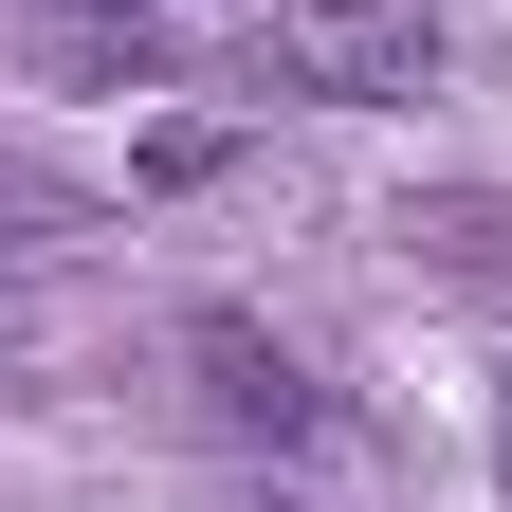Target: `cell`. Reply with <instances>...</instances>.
<instances>
[{"label": "cell", "mask_w": 512, "mask_h": 512, "mask_svg": "<svg viewBox=\"0 0 512 512\" xmlns=\"http://www.w3.org/2000/svg\"><path fill=\"white\" fill-rule=\"evenodd\" d=\"M183 366H202V421H220V439H275V458H293V439H330V384L256 330V311H202Z\"/></svg>", "instance_id": "7a4b0ae2"}, {"label": "cell", "mask_w": 512, "mask_h": 512, "mask_svg": "<svg viewBox=\"0 0 512 512\" xmlns=\"http://www.w3.org/2000/svg\"><path fill=\"white\" fill-rule=\"evenodd\" d=\"M74 19H165V0H74Z\"/></svg>", "instance_id": "5b68a950"}, {"label": "cell", "mask_w": 512, "mask_h": 512, "mask_svg": "<svg viewBox=\"0 0 512 512\" xmlns=\"http://www.w3.org/2000/svg\"><path fill=\"white\" fill-rule=\"evenodd\" d=\"M256 74H293L330 110H403L439 74V19L421 0H256Z\"/></svg>", "instance_id": "6da1fadb"}, {"label": "cell", "mask_w": 512, "mask_h": 512, "mask_svg": "<svg viewBox=\"0 0 512 512\" xmlns=\"http://www.w3.org/2000/svg\"><path fill=\"white\" fill-rule=\"evenodd\" d=\"M403 275H439V293L512 311V202H494V183H439V202H403Z\"/></svg>", "instance_id": "3957f363"}, {"label": "cell", "mask_w": 512, "mask_h": 512, "mask_svg": "<svg viewBox=\"0 0 512 512\" xmlns=\"http://www.w3.org/2000/svg\"><path fill=\"white\" fill-rule=\"evenodd\" d=\"M494 494H512V403H494Z\"/></svg>", "instance_id": "8992f818"}, {"label": "cell", "mask_w": 512, "mask_h": 512, "mask_svg": "<svg viewBox=\"0 0 512 512\" xmlns=\"http://www.w3.org/2000/svg\"><path fill=\"white\" fill-rule=\"evenodd\" d=\"M19 220H37V183H19V165H0V238H19Z\"/></svg>", "instance_id": "277c9868"}, {"label": "cell", "mask_w": 512, "mask_h": 512, "mask_svg": "<svg viewBox=\"0 0 512 512\" xmlns=\"http://www.w3.org/2000/svg\"><path fill=\"white\" fill-rule=\"evenodd\" d=\"M0 348H19V293H0Z\"/></svg>", "instance_id": "52a82bcc"}]
</instances>
